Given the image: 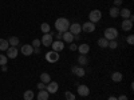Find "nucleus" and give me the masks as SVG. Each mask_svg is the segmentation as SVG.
<instances>
[{"label":"nucleus","mask_w":134,"mask_h":100,"mask_svg":"<svg viewBox=\"0 0 134 100\" xmlns=\"http://www.w3.org/2000/svg\"><path fill=\"white\" fill-rule=\"evenodd\" d=\"M69 28H70V21L67 20L66 17L57 19V21H55V29H57L58 32L63 33L66 31H69Z\"/></svg>","instance_id":"obj_1"},{"label":"nucleus","mask_w":134,"mask_h":100,"mask_svg":"<svg viewBox=\"0 0 134 100\" xmlns=\"http://www.w3.org/2000/svg\"><path fill=\"white\" fill-rule=\"evenodd\" d=\"M118 38V31L114 27H110L107 29H105V39L107 40H115Z\"/></svg>","instance_id":"obj_2"},{"label":"nucleus","mask_w":134,"mask_h":100,"mask_svg":"<svg viewBox=\"0 0 134 100\" xmlns=\"http://www.w3.org/2000/svg\"><path fill=\"white\" fill-rule=\"evenodd\" d=\"M100 17H102V12L100 11H98V9H94V11H91L90 14H88V19H90V21L91 23H98V21L100 20Z\"/></svg>","instance_id":"obj_3"},{"label":"nucleus","mask_w":134,"mask_h":100,"mask_svg":"<svg viewBox=\"0 0 134 100\" xmlns=\"http://www.w3.org/2000/svg\"><path fill=\"white\" fill-rule=\"evenodd\" d=\"M46 60L48 63H57L59 60V52H55V51H48L46 53Z\"/></svg>","instance_id":"obj_4"},{"label":"nucleus","mask_w":134,"mask_h":100,"mask_svg":"<svg viewBox=\"0 0 134 100\" xmlns=\"http://www.w3.org/2000/svg\"><path fill=\"white\" fill-rule=\"evenodd\" d=\"M51 47H52V51H55V52H60V51L64 49V43H63L62 40H55V41H52Z\"/></svg>","instance_id":"obj_5"},{"label":"nucleus","mask_w":134,"mask_h":100,"mask_svg":"<svg viewBox=\"0 0 134 100\" xmlns=\"http://www.w3.org/2000/svg\"><path fill=\"white\" fill-rule=\"evenodd\" d=\"M40 41H42V44L44 47H50L52 44V33H44Z\"/></svg>","instance_id":"obj_6"},{"label":"nucleus","mask_w":134,"mask_h":100,"mask_svg":"<svg viewBox=\"0 0 134 100\" xmlns=\"http://www.w3.org/2000/svg\"><path fill=\"white\" fill-rule=\"evenodd\" d=\"M58 88H59V85H58L57 82H50V83L46 85V91H47L48 93H57Z\"/></svg>","instance_id":"obj_7"},{"label":"nucleus","mask_w":134,"mask_h":100,"mask_svg":"<svg viewBox=\"0 0 134 100\" xmlns=\"http://www.w3.org/2000/svg\"><path fill=\"white\" fill-rule=\"evenodd\" d=\"M20 51H21V53H23L24 56H30V55L34 53V47L31 46V44H24V46H21Z\"/></svg>","instance_id":"obj_8"},{"label":"nucleus","mask_w":134,"mask_h":100,"mask_svg":"<svg viewBox=\"0 0 134 100\" xmlns=\"http://www.w3.org/2000/svg\"><path fill=\"white\" fill-rule=\"evenodd\" d=\"M69 31L72 33V35H79V33L82 32V26L81 24H78V23H74V24H70V28Z\"/></svg>","instance_id":"obj_9"},{"label":"nucleus","mask_w":134,"mask_h":100,"mask_svg":"<svg viewBox=\"0 0 134 100\" xmlns=\"http://www.w3.org/2000/svg\"><path fill=\"white\" fill-rule=\"evenodd\" d=\"M78 93L82 97H86V96L90 95V88L87 85H78Z\"/></svg>","instance_id":"obj_10"},{"label":"nucleus","mask_w":134,"mask_h":100,"mask_svg":"<svg viewBox=\"0 0 134 100\" xmlns=\"http://www.w3.org/2000/svg\"><path fill=\"white\" fill-rule=\"evenodd\" d=\"M94 29H95V24H94V23H91V21L83 23V26H82V31H83V32H87V33L94 32Z\"/></svg>","instance_id":"obj_11"},{"label":"nucleus","mask_w":134,"mask_h":100,"mask_svg":"<svg viewBox=\"0 0 134 100\" xmlns=\"http://www.w3.org/2000/svg\"><path fill=\"white\" fill-rule=\"evenodd\" d=\"M71 72H72L75 76H78V77H83V76H85V73H86V72H85V70L82 68V67H76V65L71 68Z\"/></svg>","instance_id":"obj_12"},{"label":"nucleus","mask_w":134,"mask_h":100,"mask_svg":"<svg viewBox=\"0 0 134 100\" xmlns=\"http://www.w3.org/2000/svg\"><path fill=\"white\" fill-rule=\"evenodd\" d=\"M121 27H122V29H124L125 32L131 31V28H133V21H130L129 19H124V21H122Z\"/></svg>","instance_id":"obj_13"},{"label":"nucleus","mask_w":134,"mask_h":100,"mask_svg":"<svg viewBox=\"0 0 134 100\" xmlns=\"http://www.w3.org/2000/svg\"><path fill=\"white\" fill-rule=\"evenodd\" d=\"M18 53H19V51H18L16 47H8V49H7V56H8L9 59H15V58L18 56Z\"/></svg>","instance_id":"obj_14"},{"label":"nucleus","mask_w":134,"mask_h":100,"mask_svg":"<svg viewBox=\"0 0 134 100\" xmlns=\"http://www.w3.org/2000/svg\"><path fill=\"white\" fill-rule=\"evenodd\" d=\"M62 39L66 41V43H72L74 41V35L70 32V31H66L62 33Z\"/></svg>","instance_id":"obj_15"},{"label":"nucleus","mask_w":134,"mask_h":100,"mask_svg":"<svg viewBox=\"0 0 134 100\" xmlns=\"http://www.w3.org/2000/svg\"><path fill=\"white\" fill-rule=\"evenodd\" d=\"M78 51H79L81 55H87L88 51H90V46H88V44H81V46L78 47Z\"/></svg>","instance_id":"obj_16"},{"label":"nucleus","mask_w":134,"mask_h":100,"mask_svg":"<svg viewBox=\"0 0 134 100\" xmlns=\"http://www.w3.org/2000/svg\"><path fill=\"white\" fill-rule=\"evenodd\" d=\"M119 15L124 17V19H129L130 15H131V12H130L129 8H122V9H119Z\"/></svg>","instance_id":"obj_17"},{"label":"nucleus","mask_w":134,"mask_h":100,"mask_svg":"<svg viewBox=\"0 0 134 100\" xmlns=\"http://www.w3.org/2000/svg\"><path fill=\"white\" fill-rule=\"evenodd\" d=\"M48 92L46 91V90H42V91H39V93H38V100H48Z\"/></svg>","instance_id":"obj_18"},{"label":"nucleus","mask_w":134,"mask_h":100,"mask_svg":"<svg viewBox=\"0 0 134 100\" xmlns=\"http://www.w3.org/2000/svg\"><path fill=\"white\" fill-rule=\"evenodd\" d=\"M109 14H110V16L113 17V19L118 17V16H119V8L114 5L113 8H110V12H109Z\"/></svg>","instance_id":"obj_19"},{"label":"nucleus","mask_w":134,"mask_h":100,"mask_svg":"<svg viewBox=\"0 0 134 100\" xmlns=\"http://www.w3.org/2000/svg\"><path fill=\"white\" fill-rule=\"evenodd\" d=\"M40 82H42V83H44V84H46V83L48 84V83L51 82V77H50V75H48L47 72H43V73L40 75Z\"/></svg>","instance_id":"obj_20"},{"label":"nucleus","mask_w":134,"mask_h":100,"mask_svg":"<svg viewBox=\"0 0 134 100\" xmlns=\"http://www.w3.org/2000/svg\"><path fill=\"white\" fill-rule=\"evenodd\" d=\"M98 46H99L100 48H107V47H109V40L105 39V38L98 39Z\"/></svg>","instance_id":"obj_21"},{"label":"nucleus","mask_w":134,"mask_h":100,"mask_svg":"<svg viewBox=\"0 0 134 100\" xmlns=\"http://www.w3.org/2000/svg\"><path fill=\"white\" fill-rule=\"evenodd\" d=\"M9 47V43L5 39H0V51H7Z\"/></svg>","instance_id":"obj_22"},{"label":"nucleus","mask_w":134,"mask_h":100,"mask_svg":"<svg viewBox=\"0 0 134 100\" xmlns=\"http://www.w3.org/2000/svg\"><path fill=\"white\" fill-rule=\"evenodd\" d=\"M111 79H113V82H115V83H119L122 80V73L121 72H113Z\"/></svg>","instance_id":"obj_23"},{"label":"nucleus","mask_w":134,"mask_h":100,"mask_svg":"<svg viewBox=\"0 0 134 100\" xmlns=\"http://www.w3.org/2000/svg\"><path fill=\"white\" fill-rule=\"evenodd\" d=\"M8 43L11 44V47H16L18 44H19V38H16V36L9 38V39H8Z\"/></svg>","instance_id":"obj_24"},{"label":"nucleus","mask_w":134,"mask_h":100,"mask_svg":"<svg viewBox=\"0 0 134 100\" xmlns=\"http://www.w3.org/2000/svg\"><path fill=\"white\" fill-rule=\"evenodd\" d=\"M40 31H42L43 33H50V26H48L47 23L40 24Z\"/></svg>","instance_id":"obj_25"},{"label":"nucleus","mask_w":134,"mask_h":100,"mask_svg":"<svg viewBox=\"0 0 134 100\" xmlns=\"http://www.w3.org/2000/svg\"><path fill=\"white\" fill-rule=\"evenodd\" d=\"M23 97H24V100H32L34 99V92L31 90L30 91H26L24 95H23Z\"/></svg>","instance_id":"obj_26"},{"label":"nucleus","mask_w":134,"mask_h":100,"mask_svg":"<svg viewBox=\"0 0 134 100\" xmlns=\"http://www.w3.org/2000/svg\"><path fill=\"white\" fill-rule=\"evenodd\" d=\"M78 63H79L81 65L87 64V58H86V55H81V56L78 58Z\"/></svg>","instance_id":"obj_27"},{"label":"nucleus","mask_w":134,"mask_h":100,"mask_svg":"<svg viewBox=\"0 0 134 100\" xmlns=\"http://www.w3.org/2000/svg\"><path fill=\"white\" fill-rule=\"evenodd\" d=\"M64 96H66V100H75V95L72 92H70V91H67L64 93Z\"/></svg>","instance_id":"obj_28"},{"label":"nucleus","mask_w":134,"mask_h":100,"mask_svg":"<svg viewBox=\"0 0 134 100\" xmlns=\"http://www.w3.org/2000/svg\"><path fill=\"white\" fill-rule=\"evenodd\" d=\"M118 47V43L115 41V40H109V48H111V49H115Z\"/></svg>","instance_id":"obj_29"},{"label":"nucleus","mask_w":134,"mask_h":100,"mask_svg":"<svg viewBox=\"0 0 134 100\" xmlns=\"http://www.w3.org/2000/svg\"><path fill=\"white\" fill-rule=\"evenodd\" d=\"M40 43H42V41H40L39 39H34V40H32V44H31V46H32L34 48H39V47H40Z\"/></svg>","instance_id":"obj_30"},{"label":"nucleus","mask_w":134,"mask_h":100,"mask_svg":"<svg viewBox=\"0 0 134 100\" xmlns=\"http://www.w3.org/2000/svg\"><path fill=\"white\" fill-rule=\"evenodd\" d=\"M7 64V56L5 55H0V65H5Z\"/></svg>","instance_id":"obj_31"},{"label":"nucleus","mask_w":134,"mask_h":100,"mask_svg":"<svg viewBox=\"0 0 134 100\" xmlns=\"http://www.w3.org/2000/svg\"><path fill=\"white\" fill-rule=\"evenodd\" d=\"M126 40H127V43L130 44V46H133V44H134V36H133V35H129Z\"/></svg>","instance_id":"obj_32"},{"label":"nucleus","mask_w":134,"mask_h":100,"mask_svg":"<svg viewBox=\"0 0 134 100\" xmlns=\"http://www.w3.org/2000/svg\"><path fill=\"white\" fill-rule=\"evenodd\" d=\"M38 88H39V91H42V90H46V84L44 83H38Z\"/></svg>","instance_id":"obj_33"},{"label":"nucleus","mask_w":134,"mask_h":100,"mask_svg":"<svg viewBox=\"0 0 134 100\" xmlns=\"http://www.w3.org/2000/svg\"><path fill=\"white\" fill-rule=\"evenodd\" d=\"M70 49H71V51H76V49H78V46H75L74 43H70Z\"/></svg>","instance_id":"obj_34"},{"label":"nucleus","mask_w":134,"mask_h":100,"mask_svg":"<svg viewBox=\"0 0 134 100\" xmlns=\"http://www.w3.org/2000/svg\"><path fill=\"white\" fill-rule=\"evenodd\" d=\"M122 4V0H114V5L115 7H119Z\"/></svg>","instance_id":"obj_35"},{"label":"nucleus","mask_w":134,"mask_h":100,"mask_svg":"<svg viewBox=\"0 0 134 100\" xmlns=\"http://www.w3.org/2000/svg\"><path fill=\"white\" fill-rule=\"evenodd\" d=\"M117 99H118V100H127V96H126V95H121V96L117 97Z\"/></svg>","instance_id":"obj_36"},{"label":"nucleus","mask_w":134,"mask_h":100,"mask_svg":"<svg viewBox=\"0 0 134 100\" xmlns=\"http://www.w3.org/2000/svg\"><path fill=\"white\" fill-rule=\"evenodd\" d=\"M34 53H40V49L39 48H34Z\"/></svg>","instance_id":"obj_37"},{"label":"nucleus","mask_w":134,"mask_h":100,"mask_svg":"<svg viewBox=\"0 0 134 100\" xmlns=\"http://www.w3.org/2000/svg\"><path fill=\"white\" fill-rule=\"evenodd\" d=\"M107 100H118V99H117V97H115V96H110V97H109V99H107Z\"/></svg>","instance_id":"obj_38"},{"label":"nucleus","mask_w":134,"mask_h":100,"mask_svg":"<svg viewBox=\"0 0 134 100\" xmlns=\"http://www.w3.org/2000/svg\"><path fill=\"white\" fill-rule=\"evenodd\" d=\"M2 70H3V71H7V64H5V65H2Z\"/></svg>","instance_id":"obj_39"}]
</instances>
